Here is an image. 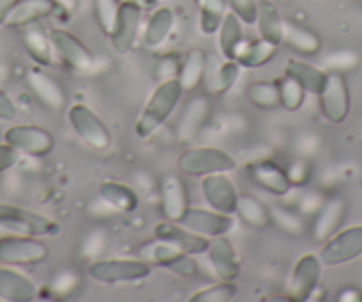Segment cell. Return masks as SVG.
I'll list each match as a JSON object with an SVG mask.
<instances>
[{"instance_id": "cell-16", "label": "cell", "mask_w": 362, "mask_h": 302, "mask_svg": "<svg viewBox=\"0 0 362 302\" xmlns=\"http://www.w3.org/2000/svg\"><path fill=\"white\" fill-rule=\"evenodd\" d=\"M201 190L214 210L222 211V214L233 215L236 211V201H238V189L229 178L228 173H217V175L203 176L201 182Z\"/></svg>"}, {"instance_id": "cell-32", "label": "cell", "mask_w": 362, "mask_h": 302, "mask_svg": "<svg viewBox=\"0 0 362 302\" xmlns=\"http://www.w3.org/2000/svg\"><path fill=\"white\" fill-rule=\"evenodd\" d=\"M100 197L114 210L130 214L139 208V196L134 189L119 182H103L100 185Z\"/></svg>"}, {"instance_id": "cell-3", "label": "cell", "mask_w": 362, "mask_h": 302, "mask_svg": "<svg viewBox=\"0 0 362 302\" xmlns=\"http://www.w3.org/2000/svg\"><path fill=\"white\" fill-rule=\"evenodd\" d=\"M139 258L151 263V265L169 269L170 272L177 274L181 277H187V279H190V277H194L197 274V263L192 255H187L181 249H177L176 245L169 244L165 240H160L156 237L141 244V248H139Z\"/></svg>"}, {"instance_id": "cell-1", "label": "cell", "mask_w": 362, "mask_h": 302, "mask_svg": "<svg viewBox=\"0 0 362 302\" xmlns=\"http://www.w3.org/2000/svg\"><path fill=\"white\" fill-rule=\"evenodd\" d=\"M183 93L185 91H183L177 79H167V81L160 82L155 88V91H153V95L149 96L141 116L135 121V135L139 139L151 137L169 120L170 114L174 112V109L180 103Z\"/></svg>"}, {"instance_id": "cell-6", "label": "cell", "mask_w": 362, "mask_h": 302, "mask_svg": "<svg viewBox=\"0 0 362 302\" xmlns=\"http://www.w3.org/2000/svg\"><path fill=\"white\" fill-rule=\"evenodd\" d=\"M69 123L75 134L93 149L105 151L112 144V135L102 117L83 103H75L68 112Z\"/></svg>"}, {"instance_id": "cell-49", "label": "cell", "mask_w": 362, "mask_h": 302, "mask_svg": "<svg viewBox=\"0 0 362 302\" xmlns=\"http://www.w3.org/2000/svg\"><path fill=\"white\" fill-rule=\"evenodd\" d=\"M8 237H15V233H13V231L9 230V228L4 224V222L0 221V240H2V238H8Z\"/></svg>"}, {"instance_id": "cell-17", "label": "cell", "mask_w": 362, "mask_h": 302, "mask_svg": "<svg viewBox=\"0 0 362 302\" xmlns=\"http://www.w3.org/2000/svg\"><path fill=\"white\" fill-rule=\"evenodd\" d=\"M233 217L222 211L206 210V208H187L185 215L181 217L180 224L187 226L189 230L203 235V237L214 238L218 235H228V231L233 228Z\"/></svg>"}, {"instance_id": "cell-22", "label": "cell", "mask_w": 362, "mask_h": 302, "mask_svg": "<svg viewBox=\"0 0 362 302\" xmlns=\"http://www.w3.org/2000/svg\"><path fill=\"white\" fill-rule=\"evenodd\" d=\"M344 215H346V203L341 197H332L322 203L311 224V237L316 242L329 240L334 233H337Z\"/></svg>"}, {"instance_id": "cell-11", "label": "cell", "mask_w": 362, "mask_h": 302, "mask_svg": "<svg viewBox=\"0 0 362 302\" xmlns=\"http://www.w3.org/2000/svg\"><path fill=\"white\" fill-rule=\"evenodd\" d=\"M323 263L318 255H304L295 263L288 283V297L295 302L309 301L318 288Z\"/></svg>"}, {"instance_id": "cell-15", "label": "cell", "mask_w": 362, "mask_h": 302, "mask_svg": "<svg viewBox=\"0 0 362 302\" xmlns=\"http://www.w3.org/2000/svg\"><path fill=\"white\" fill-rule=\"evenodd\" d=\"M211 116V102L206 95H197L185 103L176 124V134L181 142H192L206 127Z\"/></svg>"}, {"instance_id": "cell-37", "label": "cell", "mask_w": 362, "mask_h": 302, "mask_svg": "<svg viewBox=\"0 0 362 302\" xmlns=\"http://www.w3.org/2000/svg\"><path fill=\"white\" fill-rule=\"evenodd\" d=\"M247 96H249L250 103L261 110H276L277 107H281L279 86H277V81L252 82V84L249 86V89H247Z\"/></svg>"}, {"instance_id": "cell-18", "label": "cell", "mask_w": 362, "mask_h": 302, "mask_svg": "<svg viewBox=\"0 0 362 302\" xmlns=\"http://www.w3.org/2000/svg\"><path fill=\"white\" fill-rule=\"evenodd\" d=\"M206 255L215 276L221 281H235L240 276V256L226 235L210 238Z\"/></svg>"}, {"instance_id": "cell-48", "label": "cell", "mask_w": 362, "mask_h": 302, "mask_svg": "<svg viewBox=\"0 0 362 302\" xmlns=\"http://www.w3.org/2000/svg\"><path fill=\"white\" fill-rule=\"evenodd\" d=\"M337 301L358 302V301H362V295H361V291L355 290V288H344V290H341L339 295H337Z\"/></svg>"}, {"instance_id": "cell-47", "label": "cell", "mask_w": 362, "mask_h": 302, "mask_svg": "<svg viewBox=\"0 0 362 302\" xmlns=\"http://www.w3.org/2000/svg\"><path fill=\"white\" fill-rule=\"evenodd\" d=\"M52 2L55 4V8L64 11L66 15H73L80 6V0H52Z\"/></svg>"}, {"instance_id": "cell-36", "label": "cell", "mask_w": 362, "mask_h": 302, "mask_svg": "<svg viewBox=\"0 0 362 302\" xmlns=\"http://www.w3.org/2000/svg\"><path fill=\"white\" fill-rule=\"evenodd\" d=\"M197 2H199L201 9L199 27L203 34H206V36L217 34L222 20L226 18L229 11L228 0H197Z\"/></svg>"}, {"instance_id": "cell-42", "label": "cell", "mask_w": 362, "mask_h": 302, "mask_svg": "<svg viewBox=\"0 0 362 302\" xmlns=\"http://www.w3.org/2000/svg\"><path fill=\"white\" fill-rule=\"evenodd\" d=\"M229 11L235 13L245 25H256L257 0H228Z\"/></svg>"}, {"instance_id": "cell-5", "label": "cell", "mask_w": 362, "mask_h": 302, "mask_svg": "<svg viewBox=\"0 0 362 302\" xmlns=\"http://www.w3.org/2000/svg\"><path fill=\"white\" fill-rule=\"evenodd\" d=\"M153 265L144 262L142 258H109L96 260L87 267V274L90 279L105 284H119V283H135L142 281L151 274Z\"/></svg>"}, {"instance_id": "cell-29", "label": "cell", "mask_w": 362, "mask_h": 302, "mask_svg": "<svg viewBox=\"0 0 362 302\" xmlns=\"http://www.w3.org/2000/svg\"><path fill=\"white\" fill-rule=\"evenodd\" d=\"M55 4L52 0H20L8 16V27H25L47 18L55 11Z\"/></svg>"}, {"instance_id": "cell-19", "label": "cell", "mask_w": 362, "mask_h": 302, "mask_svg": "<svg viewBox=\"0 0 362 302\" xmlns=\"http://www.w3.org/2000/svg\"><path fill=\"white\" fill-rule=\"evenodd\" d=\"M160 208L167 221L180 222L189 208V194L185 182L174 173H169L160 183Z\"/></svg>"}, {"instance_id": "cell-12", "label": "cell", "mask_w": 362, "mask_h": 302, "mask_svg": "<svg viewBox=\"0 0 362 302\" xmlns=\"http://www.w3.org/2000/svg\"><path fill=\"white\" fill-rule=\"evenodd\" d=\"M142 9L144 6L139 2H121L116 27L109 36L112 48L117 54L124 55L135 47L142 23Z\"/></svg>"}, {"instance_id": "cell-35", "label": "cell", "mask_w": 362, "mask_h": 302, "mask_svg": "<svg viewBox=\"0 0 362 302\" xmlns=\"http://www.w3.org/2000/svg\"><path fill=\"white\" fill-rule=\"evenodd\" d=\"M243 41L242 20L235 13L228 11L226 18L222 20L221 29H218V48L226 59L235 57V52L238 45Z\"/></svg>"}, {"instance_id": "cell-13", "label": "cell", "mask_w": 362, "mask_h": 302, "mask_svg": "<svg viewBox=\"0 0 362 302\" xmlns=\"http://www.w3.org/2000/svg\"><path fill=\"white\" fill-rule=\"evenodd\" d=\"M48 34H50L55 55H59V59L68 68L76 69V71H86V69L95 64V57H93L90 50L75 34L68 33L64 29H54Z\"/></svg>"}, {"instance_id": "cell-44", "label": "cell", "mask_w": 362, "mask_h": 302, "mask_svg": "<svg viewBox=\"0 0 362 302\" xmlns=\"http://www.w3.org/2000/svg\"><path fill=\"white\" fill-rule=\"evenodd\" d=\"M16 162H18V151L11 148L8 142L0 144V175H4L9 169L15 168Z\"/></svg>"}, {"instance_id": "cell-27", "label": "cell", "mask_w": 362, "mask_h": 302, "mask_svg": "<svg viewBox=\"0 0 362 302\" xmlns=\"http://www.w3.org/2000/svg\"><path fill=\"white\" fill-rule=\"evenodd\" d=\"M208 71V55L201 48H194L185 59L181 61L180 71H177V81H180L183 91H194L203 84Z\"/></svg>"}, {"instance_id": "cell-24", "label": "cell", "mask_w": 362, "mask_h": 302, "mask_svg": "<svg viewBox=\"0 0 362 302\" xmlns=\"http://www.w3.org/2000/svg\"><path fill=\"white\" fill-rule=\"evenodd\" d=\"M22 41L27 54L33 57V61L40 66H52L55 62V50L52 45L50 34L45 33L40 23H30L22 27Z\"/></svg>"}, {"instance_id": "cell-9", "label": "cell", "mask_w": 362, "mask_h": 302, "mask_svg": "<svg viewBox=\"0 0 362 302\" xmlns=\"http://www.w3.org/2000/svg\"><path fill=\"white\" fill-rule=\"evenodd\" d=\"M318 256L327 267L344 265L362 256V226H351L339 233H334L329 240H325Z\"/></svg>"}, {"instance_id": "cell-50", "label": "cell", "mask_w": 362, "mask_h": 302, "mask_svg": "<svg viewBox=\"0 0 362 302\" xmlns=\"http://www.w3.org/2000/svg\"><path fill=\"white\" fill-rule=\"evenodd\" d=\"M117 2H139V4L144 6L146 2H148V0H117Z\"/></svg>"}, {"instance_id": "cell-46", "label": "cell", "mask_w": 362, "mask_h": 302, "mask_svg": "<svg viewBox=\"0 0 362 302\" xmlns=\"http://www.w3.org/2000/svg\"><path fill=\"white\" fill-rule=\"evenodd\" d=\"M20 0H0V27L6 25L8 22V16L11 15L13 8L18 4Z\"/></svg>"}, {"instance_id": "cell-38", "label": "cell", "mask_w": 362, "mask_h": 302, "mask_svg": "<svg viewBox=\"0 0 362 302\" xmlns=\"http://www.w3.org/2000/svg\"><path fill=\"white\" fill-rule=\"evenodd\" d=\"M272 211V222L283 230L284 233L291 235V237H302L305 233V224L302 221L300 215L293 210H288L284 207H274L270 208Z\"/></svg>"}, {"instance_id": "cell-20", "label": "cell", "mask_w": 362, "mask_h": 302, "mask_svg": "<svg viewBox=\"0 0 362 302\" xmlns=\"http://www.w3.org/2000/svg\"><path fill=\"white\" fill-rule=\"evenodd\" d=\"M249 176L259 189L267 190L272 196H286L291 190V182L288 171L272 161L254 162L249 165Z\"/></svg>"}, {"instance_id": "cell-28", "label": "cell", "mask_w": 362, "mask_h": 302, "mask_svg": "<svg viewBox=\"0 0 362 302\" xmlns=\"http://www.w3.org/2000/svg\"><path fill=\"white\" fill-rule=\"evenodd\" d=\"M238 217L252 230H267L272 224V211L267 204L249 192H240L236 201Z\"/></svg>"}, {"instance_id": "cell-2", "label": "cell", "mask_w": 362, "mask_h": 302, "mask_svg": "<svg viewBox=\"0 0 362 302\" xmlns=\"http://www.w3.org/2000/svg\"><path fill=\"white\" fill-rule=\"evenodd\" d=\"M177 165L183 175L203 178V176L217 175V173L235 171L236 161L224 149L199 146V148H189L183 151L177 158Z\"/></svg>"}, {"instance_id": "cell-43", "label": "cell", "mask_w": 362, "mask_h": 302, "mask_svg": "<svg viewBox=\"0 0 362 302\" xmlns=\"http://www.w3.org/2000/svg\"><path fill=\"white\" fill-rule=\"evenodd\" d=\"M309 176H311V168H309V164L305 161L293 162L291 168L288 169V178H290L291 185H304L309 180Z\"/></svg>"}, {"instance_id": "cell-21", "label": "cell", "mask_w": 362, "mask_h": 302, "mask_svg": "<svg viewBox=\"0 0 362 302\" xmlns=\"http://www.w3.org/2000/svg\"><path fill=\"white\" fill-rule=\"evenodd\" d=\"M27 82H29L34 96H36L47 109L55 110V112L66 109V105H68V95H66V91L62 89V86L59 84L54 77H50L48 73H45L43 69H30V71L27 73Z\"/></svg>"}, {"instance_id": "cell-8", "label": "cell", "mask_w": 362, "mask_h": 302, "mask_svg": "<svg viewBox=\"0 0 362 302\" xmlns=\"http://www.w3.org/2000/svg\"><path fill=\"white\" fill-rule=\"evenodd\" d=\"M4 142L15 148L18 153L29 157H45L54 149L55 139L47 128L36 124H15L4 134Z\"/></svg>"}, {"instance_id": "cell-31", "label": "cell", "mask_w": 362, "mask_h": 302, "mask_svg": "<svg viewBox=\"0 0 362 302\" xmlns=\"http://www.w3.org/2000/svg\"><path fill=\"white\" fill-rule=\"evenodd\" d=\"M284 75L297 81L305 89V93H313V95H318L327 81V71L305 61H298V59H290L286 62Z\"/></svg>"}, {"instance_id": "cell-23", "label": "cell", "mask_w": 362, "mask_h": 302, "mask_svg": "<svg viewBox=\"0 0 362 302\" xmlns=\"http://www.w3.org/2000/svg\"><path fill=\"white\" fill-rule=\"evenodd\" d=\"M37 297V286L25 274L0 267V298L8 302H30Z\"/></svg>"}, {"instance_id": "cell-7", "label": "cell", "mask_w": 362, "mask_h": 302, "mask_svg": "<svg viewBox=\"0 0 362 302\" xmlns=\"http://www.w3.org/2000/svg\"><path fill=\"white\" fill-rule=\"evenodd\" d=\"M322 114L334 124L343 123L350 112V89L341 71H327V81L318 93Z\"/></svg>"}, {"instance_id": "cell-25", "label": "cell", "mask_w": 362, "mask_h": 302, "mask_svg": "<svg viewBox=\"0 0 362 302\" xmlns=\"http://www.w3.org/2000/svg\"><path fill=\"white\" fill-rule=\"evenodd\" d=\"M257 30L263 40L270 41L274 45H283L284 40V25L286 20L281 16L279 8L272 0H257Z\"/></svg>"}, {"instance_id": "cell-33", "label": "cell", "mask_w": 362, "mask_h": 302, "mask_svg": "<svg viewBox=\"0 0 362 302\" xmlns=\"http://www.w3.org/2000/svg\"><path fill=\"white\" fill-rule=\"evenodd\" d=\"M174 27V11L170 8H158L146 23L144 41L148 47L156 48L169 37Z\"/></svg>"}, {"instance_id": "cell-30", "label": "cell", "mask_w": 362, "mask_h": 302, "mask_svg": "<svg viewBox=\"0 0 362 302\" xmlns=\"http://www.w3.org/2000/svg\"><path fill=\"white\" fill-rule=\"evenodd\" d=\"M283 43L293 52H297V54L305 55V57L316 55L322 50V40H320V36L315 30L308 29L304 25H298V23L288 22V20L286 25H284Z\"/></svg>"}, {"instance_id": "cell-26", "label": "cell", "mask_w": 362, "mask_h": 302, "mask_svg": "<svg viewBox=\"0 0 362 302\" xmlns=\"http://www.w3.org/2000/svg\"><path fill=\"white\" fill-rule=\"evenodd\" d=\"M277 54V45L270 43V41L263 40H245L243 37L242 43L238 45L235 52V61L238 62L242 68H261V66L268 64L272 59L276 57Z\"/></svg>"}, {"instance_id": "cell-34", "label": "cell", "mask_w": 362, "mask_h": 302, "mask_svg": "<svg viewBox=\"0 0 362 302\" xmlns=\"http://www.w3.org/2000/svg\"><path fill=\"white\" fill-rule=\"evenodd\" d=\"M240 68L242 66L235 59H226L224 62L211 69L206 81V91L214 96H221L228 93L240 77Z\"/></svg>"}, {"instance_id": "cell-14", "label": "cell", "mask_w": 362, "mask_h": 302, "mask_svg": "<svg viewBox=\"0 0 362 302\" xmlns=\"http://www.w3.org/2000/svg\"><path fill=\"white\" fill-rule=\"evenodd\" d=\"M155 237L176 245L177 249L192 256L204 255L210 248V238L189 230L187 226L180 224V222L167 221V219L155 226Z\"/></svg>"}, {"instance_id": "cell-10", "label": "cell", "mask_w": 362, "mask_h": 302, "mask_svg": "<svg viewBox=\"0 0 362 302\" xmlns=\"http://www.w3.org/2000/svg\"><path fill=\"white\" fill-rule=\"evenodd\" d=\"M48 248L37 237L15 235L0 240V263L4 265H36L45 262Z\"/></svg>"}, {"instance_id": "cell-45", "label": "cell", "mask_w": 362, "mask_h": 302, "mask_svg": "<svg viewBox=\"0 0 362 302\" xmlns=\"http://www.w3.org/2000/svg\"><path fill=\"white\" fill-rule=\"evenodd\" d=\"M18 109H16L15 102L11 100V96L0 88V121H15Z\"/></svg>"}, {"instance_id": "cell-41", "label": "cell", "mask_w": 362, "mask_h": 302, "mask_svg": "<svg viewBox=\"0 0 362 302\" xmlns=\"http://www.w3.org/2000/svg\"><path fill=\"white\" fill-rule=\"evenodd\" d=\"M121 2L117 0H95V16L98 22L100 29L110 36L116 27L117 15H119Z\"/></svg>"}, {"instance_id": "cell-4", "label": "cell", "mask_w": 362, "mask_h": 302, "mask_svg": "<svg viewBox=\"0 0 362 302\" xmlns=\"http://www.w3.org/2000/svg\"><path fill=\"white\" fill-rule=\"evenodd\" d=\"M0 221L15 235L25 237H55L61 231V226L54 219L9 203H0Z\"/></svg>"}, {"instance_id": "cell-39", "label": "cell", "mask_w": 362, "mask_h": 302, "mask_svg": "<svg viewBox=\"0 0 362 302\" xmlns=\"http://www.w3.org/2000/svg\"><path fill=\"white\" fill-rule=\"evenodd\" d=\"M277 86H279L281 105H283L284 109L295 112V110H298L304 105L305 89L302 88L297 81H293L291 77L284 75L283 79H277Z\"/></svg>"}, {"instance_id": "cell-40", "label": "cell", "mask_w": 362, "mask_h": 302, "mask_svg": "<svg viewBox=\"0 0 362 302\" xmlns=\"http://www.w3.org/2000/svg\"><path fill=\"white\" fill-rule=\"evenodd\" d=\"M238 294V286L235 281H221L217 284L203 288V290L196 291L192 297L189 298L190 302H228L236 297Z\"/></svg>"}]
</instances>
